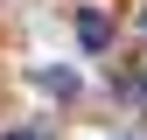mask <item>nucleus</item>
Here are the masks:
<instances>
[{"label": "nucleus", "instance_id": "obj_1", "mask_svg": "<svg viewBox=\"0 0 147 140\" xmlns=\"http://www.w3.org/2000/svg\"><path fill=\"white\" fill-rule=\"evenodd\" d=\"M77 42H84V49H105V42H112V21H105L98 7H84V14H77Z\"/></svg>", "mask_w": 147, "mask_h": 140}, {"label": "nucleus", "instance_id": "obj_2", "mask_svg": "<svg viewBox=\"0 0 147 140\" xmlns=\"http://www.w3.org/2000/svg\"><path fill=\"white\" fill-rule=\"evenodd\" d=\"M35 84H42V91H56V98L77 91V77H70V70H35Z\"/></svg>", "mask_w": 147, "mask_h": 140}]
</instances>
